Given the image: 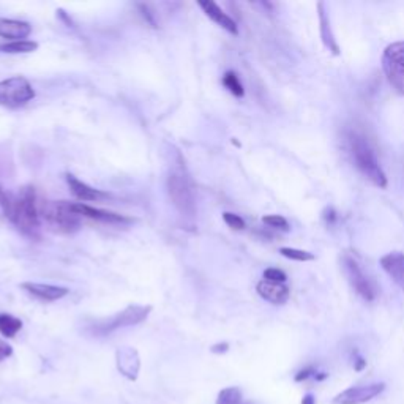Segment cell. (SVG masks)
Masks as SVG:
<instances>
[{"label":"cell","instance_id":"6da1fadb","mask_svg":"<svg viewBox=\"0 0 404 404\" xmlns=\"http://www.w3.org/2000/svg\"><path fill=\"white\" fill-rule=\"evenodd\" d=\"M347 139V150L349 155H351L354 166L358 169V172L362 176L378 188H387V176L385 172L382 171L379 165L378 156H376V152L368 139L365 136L356 133V131H351L346 136Z\"/></svg>","mask_w":404,"mask_h":404},{"label":"cell","instance_id":"7a4b0ae2","mask_svg":"<svg viewBox=\"0 0 404 404\" xmlns=\"http://www.w3.org/2000/svg\"><path fill=\"white\" fill-rule=\"evenodd\" d=\"M21 232L27 236L35 237L38 229H40V205L37 202L35 190L32 187H24L19 191L13 201V214L10 218Z\"/></svg>","mask_w":404,"mask_h":404},{"label":"cell","instance_id":"3957f363","mask_svg":"<svg viewBox=\"0 0 404 404\" xmlns=\"http://www.w3.org/2000/svg\"><path fill=\"white\" fill-rule=\"evenodd\" d=\"M40 215L46 225L57 232L73 234L81 228V216L68 201L45 202L40 207Z\"/></svg>","mask_w":404,"mask_h":404},{"label":"cell","instance_id":"277c9868","mask_svg":"<svg viewBox=\"0 0 404 404\" xmlns=\"http://www.w3.org/2000/svg\"><path fill=\"white\" fill-rule=\"evenodd\" d=\"M168 194L172 205L185 218H194L196 199L188 177L182 171H174L168 177Z\"/></svg>","mask_w":404,"mask_h":404},{"label":"cell","instance_id":"5b68a950","mask_svg":"<svg viewBox=\"0 0 404 404\" xmlns=\"http://www.w3.org/2000/svg\"><path fill=\"white\" fill-rule=\"evenodd\" d=\"M35 98V90L24 76H13L0 81V106L18 109Z\"/></svg>","mask_w":404,"mask_h":404},{"label":"cell","instance_id":"8992f818","mask_svg":"<svg viewBox=\"0 0 404 404\" xmlns=\"http://www.w3.org/2000/svg\"><path fill=\"white\" fill-rule=\"evenodd\" d=\"M382 70L392 89L404 97V41H396L384 49Z\"/></svg>","mask_w":404,"mask_h":404},{"label":"cell","instance_id":"52a82bcc","mask_svg":"<svg viewBox=\"0 0 404 404\" xmlns=\"http://www.w3.org/2000/svg\"><path fill=\"white\" fill-rule=\"evenodd\" d=\"M341 267L343 274L346 275L349 285L356 291L365 302H373L378 297V285L374 280H371L368 274H365V270L360 267L358 262L349 254H343L341 258Z\"/></svg>","mask_w":404,"mask_h":404},{"label":"cell","instance_id":"ba28073f","mask_svg":"<svg viewBox=\"0 0 404 404\" xmlns=\"http://www.w3.org/2000/svg\"><path fill=\"white\" fill-rule=\"evenodd\" d=\"M150 310H152V307H139V305H133V307L125 308L122 313L114 316L112 319H109L108 322H105V324L98 325L95 332L105 335V333H111L117 329H122V327L136 325V324H139V322H143L144 319H147Z\"/></svg>","mask_w":404,"mask_h":404},{"label":"cell","instance_id":"9c48e42d","mask_svg":"<svg viewBox=\"0 0 404 404\" xmlns=\"http://www.w3.org/2000/svg\"><path fill=\"white\" fill-rule=\"evenodd\" d=\"M385 385L382 382L378 384H368V385H360V387H351L345 392H341L340 395H336L333 403L335 404H365L371 400H374L376 396L381 395L384 392Z\"/></svg>","mask_w":404,"mask_h":404},{"label":"cell","instance_id":"30bf717a","mask_svg":"<svg viewBox=\"0 0 404 404\" xmlns=\"http://www.w3.org/2000/svg\"><path fill=\"white\" fill-rule=\"evenodd\" d=\"M21 287L27 294H30L32 297L41 300V302H57V300L67 297L70 294V289L67 287L43 285V283H23Z\"/></svg>","mask_w":404,"mask_h":404},{"label":"cell","instance_id":"8fae6325","mask_svg":"<svg viewBox=\"0 0 404 404\" xmlns=\"http://www.w3.org/2000/svg\"><path fill=\"white\" fill-rule=\"evenodd\" d=\"M256 291H258L259 296L272 305H285L289 297H291V291L286 286V283H274L262 280L256 286Z\"/></svg>","mask_w":404,"mask_h":404},{"label":"cell","instance_id":"7c38bea8","mask_svg":"<svg viewBox=\"0 0 404 404\" xmlns=\"http://www.w3.org/2000/svg\"><path fill=\"white\" fill-rule=\"evenodd\" d=\"M379 264L382 270L390 276V280L404 292V253L393 251V253L382 256Z\"/></svg>","mask_w":404,"mask_h":404},{"label":"cell","instance_id":"4fadbf2b","mask_svg":"<svg viewBox=\"0 0 404 404\" xmlns=\"http://www.w3.org/2000/svg\"><path fill=\"white\" fill-rule=\"evenodd\" d=\"M198 5L202 10H204V13L209 16V18L214 21L215 24L221 27V29H225L226 32H229V34H232V35L239 34V27L236 24V21H234L228 13L223 12V10L218 7L215 2L204 0V2H198Z\"/></svg>","mask_w":404,"mask_h":404},{"label":"cell","instance_id":"5bb4252c","mask_svg":"<svg viewBox=\"0 0 404 404\" xmlns=\"http://www.w3.org/2000/svg\"><path fill=\"white\" fill-rule=\"evenodd\" d=\"M32 34V26L26 21L0 18V37L10 41H23Z\"/></svg>","mask_w":404,"mask_h":404},{"label":"cell","instance_id":"9a60e30c","mask_svg":"<svg viewBox=\"0 0 404 404\" xmlns=\"http://www.w3.org/2000/svg\"><path fill=\"white\" fill-rule=\"evenodd\" d=\"M117 368L123 376H127L128 379H136L139 373V356L133 347H122L117 351Z\"/></svg>","mask_w":404,"mask_h":404},{"label":"cell","instance_id":"2e32d148","mask_svg":"<svg viewBox=\"0 0 404 404\" xmlns=\"http://www.w3.org/2000/svg\"><path fill=\"white\" fill-rule=\"evenodd\" d=\"M67 183L70 190H72V193L79 201L92 202V201H100V199L108 198L106 193H103V191L92 188L90 185L81 182V180L78 177H74L73 174H67Z\"/></svg>","mask_w":404,"mask_h":404},{"label":"cell","instance_id":"e0dca14e","mask_svg":"<svg viewBox=\"0 0 404 404\" xmlns=\"http://www.w3.org/2000/svg\"><path fill=\"white\" fill-rule=\"evenodd\" d=\"M73 209L79 216H87V218H92V220H98V221H105V223H127V221H130L128 218H125L119 214H112V212L95 209V207L81 204V202L79 204H73Z\"/></svg>","mask_w":404,"mask_h":404},{"label":"cell","instance_id":"ac0fdd59","mask_svg":"<svg viewBox=\"0 0 404 404\" xmlns=\"http://www.w3.org/2000/svg\"><path fill=\"white\" fill-rule=\"evenodd\" d=\"M318 10H319V24H321L322 43H324V46L329 49L333 56H338V54H340V48H338L335 37H333V32H332V27H330V19L325 13V5L319 2Z\"/></svg>","mask_w":404,"mask_h":404},{"label":"cell","instance_id":"d6986e66","mask_svg":"<svg viewBox=\"0 0 404 404\" xmlns=\"http://www.w3.org/2000/svg\"><path fill=\"white\" fill-rule=\"evenodd\" d=\"M23 329V321L14 318L12 314L0 313V335L5 338H13Z\"/></svg>","mask_w":404,"mask_h":404},{"label":"cell","instance_id":"ffe728a7","mask_svg":"<svg viewBox=\"0 0 404 404\" xmlns=\"http://www.w3.org/2000/svg\"><path fill=\"white\" fill-rule=\"evenodd\" d=\"M38 49V43L32 40H23V41H8L0 45V52L5 54H29Z\"/></svg>","mask_w":404,"mask_h":404},{"label":"cell","instance_id":"44dd1931","mask_svg":"<svg viewBox=\"0 0 404 404\" xmlns=\"http://www.w3.org/2000/svg\"><path fill=\"white\" fill-rule=\"evenodd\" d=\"M223 85H225L234 97L242 98L245 95V89H243L242 83H240L237 73L226 72L225 76H223Z\"/></svg>","mask_w":404,"mask_h":404},{"label":"cell","instance_id":"7402d4cb","mask_svg":"<svg viewBox=\"0 0 404 404\" xmlns=\"http://www.w3.org/2000/svg\"><path fill=\"white\" fill-rule=\"evenodd\" d=\"M240 401H242V392L237 387L221 390L216 398V404H240Z\"/></svg>","mask_w":404,"mask_h":404},{"label":"cell","instance_id":"603a6c76","mask_svg":"<svg viewBox=\"0 0 404 404\" xmlns=\"http://www.w3.org/2000/svg\"><path fill=\"white\" fill-rule=\"evenodd\" d=\"M280 253L281 256H285V258L291 261H297V262H308L314 259L313 253H310V251H303V250H297V248L283 247L280 248Z\"/></svg>","mask_w":404,"mask_h":404},{"label":"cell","instance_id":"cb8c5ba5","mask_svg":"<svg viewBox=\"0 0 404 404\" xmlns=\"http://www.w3.org/2000/svg\"><path fill=\"white\" fill-rule=\"evenodd\" d=\"M262 223L274 229H281V231H287L289 229L287 220L281 215H265L262 216Z\"/></svg>","mask_w":404,"mask_h":404},{"label":"cell","instance_id":"d4e9b609","mask_svg":"<svg viewBox=\"0 0 404 404\" xmlns=\"http://www.w3.org/2000/svg\"><path fill=\"white\" fill-rule=\"evenodd\" d=\"M223 220H225L226 225L231 229H234V231H243V229L247 228L243 218L236 214H231V212H225V214H223Z\"/></svg>","mask_w":404,"mask_h":404},{"label":"cell","instance_id":"484cf974","mask_svg":"<svg viewBox=\"0 0 404 404\" xmlns=\"http://www.w3.org/2000/svg\"><path fill=\"white\" fill-rule=\"evenodd\" d=\"M310 378H316L318 381H322L327 378V374H318V371H316L314 367H308L305 368L302 371H299V373L296 374V381L297 382H302V381H307Z\"/></svg>","mask_w":404,"mask_h":404},{"label":"cell","instance_id":"4316f807","mask_svg":"<svg viewBox=\"0 0 404 404\" xmlns=\"http://www.w3.org/2000/svg\"><path fill=\"white\" fill-rule=\"evenodd\" d=\"M264 280L274 281V283H286L287 276H286V274L283 270L274 269V267H272V269L264 270Z\"/></svg>","mask_w":404,"mask_h":404},{"label":"cell","instance_id":"83f0119b","mask_svg":"<svg viewBox=\"0 0 404 404\" xmlns=\"http://www.w3.org/2000/svg\"><path fill=\"white\" fill-rule=\"evenodd\" d=\"M0 205H2L5 215H7L8 218H12V214H13V201L7 194V191H5L2 187H0Z\"/></svg>","mask_w":404,"mask_h":404},{"label":"cell","instance_id":"f1b7e54d","mask_svg":"<svg viewBox=\"0 0 404 404\" xmlns=\"http://www.w3.org/2000/svg\"><path fill=\"white\" fill-rule=\"evenodd\" d=\"M13 356V347L8 345L7 341L0 338V362L7 360Z\"/></svg>","mask_w":404,"mask_h":404},{"label":"cell","instance_id":"f546056e","mask_svg":"<svg viewBox=\"0 0 404 404\" xmlns=\"http://www.w3.org/2000/svg\"><path fill=\"white\" fill-rule=\"evenodd\" d=\"M324 218H325V221L329 223V225H333V223L336 221V214H335V210L333 209H327L325 210V214H324Z\"/></svg>","mask_w":404,"mask_h":404},{"label":"cell","instance_id":"4dcf8cb0","mask_svg":"<svg viewBox=\"0 0 404 404\" xmlns=\"http://www.w3.org/2000/svg\"><path fill=\"white\" fill-rule=\"evenodd\" d=\"M365 367H367V360L362 358V357H357L356 363H354V368H356L357 371H362Z\"/></svg>","mask_w":404,"mask_h":404},{"label":"cell","instance_id":"1f68e13d","mask_svg":"<svg viewBox=\"0 0 404 404\" xmlns=\"http://www.w3.org/2000/svg\"><path fill=\"white\" fill-rule=\"evenodd\" d=\"M228 349H229L228 343H223V345H216V346L212 347V351H214V352H226Z\"/></svg>","mask_w":404,"mask_h":404},{"label":"cell","instance_id":"d6a6232c","mask_svg":"<svg viewBox=\"0 0 404 404\" xmlns=\"http://www.w3.org/2000/svg\"><path fill=\"white\" fill-rule=\"evenodd\" d=\"M302 404H316V398H314L313 395H307V396H303Z\"/></svg>","mask_w":404,"mask_h":404}]
</instances>
